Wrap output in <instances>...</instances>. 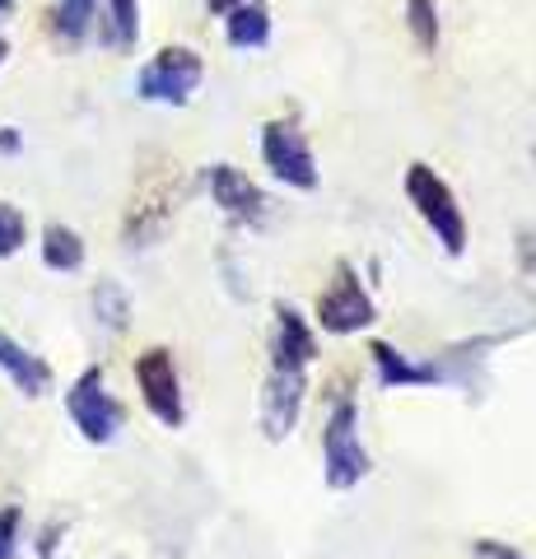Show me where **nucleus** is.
<instances>
[{"instance_id":"f257e3e1","label":"nucleus","mask_w":536,"mask_h":559,"mask_svg":"<svg viewBox=\"0 0 536 559\" xmlns=\"http://www.w3.org/2000/svg\"><path fill=\"white\" fill-rule=\"evenodd\" d=\"M406 201H410V210L420 215V224L429 234H434V242L448 252V257H462L466 252V215H462V205H457V191L448 187V178L439 168H429V164H420L415 159L410 168H406Z\"/></svg>"},{"instance_id":"f03ea898","label":"nucleus","mask_w":536,"mask_h":559,"mask_svg":"<svg viewBox=\"0 0 536 559\" xmlns=\"http://www.w3.org/2000/svg\"><path fill=\"white\" fill-rule=\"evenodd\" d=\"M369 448L359 443V406L355 396H336L332 401V415L322 425V476H326V489H359L369 480Z\"/></svg>"},{"instance_id":"7ed1b4c3","label":"nucleus","mask_w":536,"mask_h":559,"mask_svg":"<svg viewBox=\"0 0 536 559\" xmlns=\"http://www.w3.org/2000/svg\"><path fill=\"white\" fill-rule=\"evenodd\" d=\"M201 80H205L201 51L187 43H168L135 70V98L159 103V108H187V103L196 98Z\"/></svg>"},{"instance_id":"20e7f679","label":"nucleus","mask_w":536,"mask_h":559,"mask_svg":"<svg viewBox=\"0 0 536 559\" xmlns=\"http://www.w3.org/2000/svg\"><path fill=\"white\" fill-rule=\"evenodd\" d=\"M65 415H71V425L80 429V439L94 443V448H108L117 433L127 429V406L108 392V378H103L98 364H90V369L71 382V392H65Z\"/></svg>"},{"instance_id":"39448f33","label":"nucleus","mask_w":536,"mask_h":559,"mask_svg":"<svg viewBox=\"0 0 536 559\" xmlns=\"http://www.w3.org/2000/svg\"><path fill=\"white\" fill-rule=\"evenodd\" d=\"M262 164L271 168L275 182H285L294 191H318L322 168L318 154L308 145V131L294 117H275L262 127Z\"/></svg>"},{"instance_id":"423d86ee","label":"nucleus","mask_w":536,"mask_h":559,"mask_svg":"<svg viewBox=\"0 0 536 559\" xmlns=\"http://www.w3.org/2000/svg\"><path fill=\"white\" fill-rule=\"evenodd\" d=\"M326 336H355L378 322V304L373 294L365 289V280L350 261H336V280L318 294V318H313Z\"/></svg>"},{"instance_id":"0eeeda50","label":"nucleus","mask_w":536,"mask_h":559,"mask_svg":"<svg viewBox=\"0 0 536 559\" xmlns=\"http://www.w3.org/2000/svg\"><path fill=\"white\" fill-rule=\"evenodd\" d=\"M135 388H141L145 411L159 419L164 429L187 425V401H182V378H178V364H172V349L150 345L145 355L135 359Z\"/></svg>"},{"instance_id":"6e6552de","label":"nucleus","mask_w":536,"mask_h":559,"mask_svg":"<svg viewBox=\"0 0 536 559\" xmlns=\"http://www.w3.org/2000/svg\"><path fill=\"white\" fill-rule=\"evenodd\" d=\"M205 191H211V201L219 205V215L229 224H238V229H257V224H266V215H271L266 191L234 164H211L205 168Z\"/></svg>"},{"instance_id":"1a4fd4ad","label":"nucleus","mask_w":536,"mask_h":559,"mask_svg":"<svg viewBox=\"0 0 536 559\" xmlns=\"http://www.w3.org/2000/svg\"><path fill=\"white\" fill-rule=\"evenodd\" d=\"M178 197H182V191L172 187L168 173H159V178H145L141 187H135L127 224H122V234H127L131 248H150V242L168 229L172 210H178Z\"/></svg>"},{"instance_id":"9d476101","label":"nucleus","mask_w":536,"mask_h":559,"mask_svg":"<svg viewBox=\"0 0 536 559\" xmlns=\"http://www.w3.org/2000/svg\"><path fill=\"white\" fill-rule=\"evenodd\" d=\"M303 396H308V369H271L266 388H262V429L271 443H285L299 429L303 415Z\"/></svg>"},{"instance_id":"9b49d317","label":"nucleus","mask_w":536,"mask_h":559,"mask_svg":"<svg viewBox=\"0 0 536 559\" xmlns=\"http://www.w3.org/2000/svg\"><path fill=\"white\" fill-rule=\"evenodd\" d=\"M369 355H373L378 382H383L388 392H410V388H439V382H457L453 369H443V364H420V359H410L406 349H396L388 341H369Z\"/></svg>"},{"instance_id":"f8f14e48","label":"nucleus","mask_w":536,"mask_h":559,"mask_svg":"<svg viewBox=\"0 0 536 559\" xmlns=\"http://www.w3.org/2000/svg\"><path fill=\"white\" fill-rule=\"evenodd\" d=\"M318 359V331L294 304H275V341L271 369H308Z\"/></svg>"},{"instance_id":"ddd939ff","label":"nucleus","mask_w":536,"mask_h":559,"mask_svg":"<svg viewBox=\"0 0 536 559\" xmlns=\"http://www.w3.org/2000/svg\"><path fill=\"white\" fill-rule=\"evenodd\" d=\"M0 373H5L14 388H20L28 401H38L51 392V382H57V373H51V364L43 355H33L28 345H20L10 336L5 326H0Z\"/></svg>"},{"instance_id":"4468645a","label":"nucleus","mask_w":536,"mask_h":559,"mask_svg":"<svg viewBox=\"0 0 536 559\" xmlns=\"http://www.w3.org/2000/svg\"><path fill=\"white\" fill-rule=\"evenodd\" d=\"M94 43L122 51V57L135 51V43H141V0H98Z\"/></svg>"},{"instance_id":"2eb2a0df","label":"nucleus","mask_w":536,"mask_h":559,"mask_svg":"<svg viewBox=\"0 0 536 559\" xmlns=\"http://www.w3.org/2000/svg\"><path fill=\"white\" fill-rule=\"evenodd\" d=\"M224 20V43L234 51H262L275 33V20L262 0H243V5H234L229 14H219Z\"/></svg>"},{"instance_id":"dca6fc26","label":"nucleus","mask_w":536,"mask_h":559,"mask_svg":"<svg viewBox=\"0 0 536 559\" xmlns=\"http://www.w3.org/2000/svg\"><path fill=\"white\" fill-rule=\"evenodd\" d=\"M94 20H98V0H57V5L43 14L47 33L61 47H84L90 43L94 38Z\"/></svg>"},{"instance_id":"f3484780","label":"nucleus","mask_w":536,"mask_h":559,"mask_svg":"<svg viewBox=\"0 0 536 559\" xmlns=\"http://www.w3.org/2000/svg\"><path fill=\"white\" fill-rule=\"evenodd\" d=\"M84 257H90V248H84V238L71 229V224H47L43 229V266L47 271L71 275L84 266Z\"/></svg>"},{"instance_id":"a211bd4d","label":"nucleus","mask_w":536,"mask_h":559,"mask_svg":"<svg viewBox=\"0 0 536 559\" xmlns=\"http://www.w3.org/2000/svg\"><path fill=\"white\" fill-rule=\"evenodd\" d=\"M406 28L415 47L425 51V57H434L439 43H443V24H439V0H406Z\"/></svg>"},{"instance_id":"6ab92c4d","label":"nucleus","mask_w":536,"mask_h":559,"mask_svg":"<svg viewBox=\"0 0 536 559\" xmlns=\"http://www.w3.org/2000/svg\"><path fill=\"white\" fill-rule=\"evenodd\" d=\"M94 318L108 331H127L131 326V294L117 280H98L94 285Z\"/></svg>"},{"instance_id":"aec40b11","label":"nucleus","mask_w":536,"mask_h":559,"mask_svg":"<svg viewBox=\"0 0 536 559\" xmlns=\"http://www.w3.org/2000/svg\"><path fill=\"white\" fill-rule=\"evenodd\" d=\"M24 242H28V219H24V210L10 205V201H0V261L20 257Z\"/></svg>"},{"instance_id":"412c9836","label":"nucleus","mask_w":536,"mask_h":559,"mask_svg":"<svg viewBox=\"0 0 536 559\" xmlns=\"http://www.w3.org/2000/svg\"><path fill=\"white\" fill-rule=\"evenodd\" d=\"M20 532H24V509L20 503H5L0 509V559L20 555Z\"/></svg>"},{"instance_id":"4be33fe9","label":"nucleus","mask_w":536,"mask_h":559,"mask_svg":"<svg viewBox=\"0 0 536 559\" xmlns=\"http://www.w3.org/2000/svg\"><path fill=\"white\" fill-rule=\"evenodd\" d=\"M472 559H527L517 546H509V540H495V536H476L472 540Z\"/></svg>"},{"instance_id":"5701e85b","label":"nucleus","mask_w":536,"mask_h":559,"mask_svg":"<svg viewBox=\"0 0 536 559\" xmlns=\"http://www.w3.org/2000/svg\"><path fill=\"white\" fill-rule=\"evenodd\" d=\"M61 536H65V522H61V518H57V522H47L43 536H38V555H43V559H57Z\"/></svg>"},{"instance_id":"b1692460","label":"nucleus","mask_w":536,"mask_h":559,"mask_svg":"<svg viewBox=\"0 0 536 559\" xmlns=\"http://www.w3.org/2000/svg\"><path fill=\"white\" fill-rule=\"evenodd\" d=\"M14 154H24V131L0 127V159H14Z\"/></svg>"},{"instance_id":"393cba45","label":"nucleus","mask_w":536,"mask_h":559,"mask_svg":"<svg viewBox=\"0 0 536 559\" xmlns=\"http://www.w3.org/2000/svg\"><path fill=\"white\" fill-rule=\"evenodd\" d=\"M517 257H523V271H532L536 275V234L527 229L523 238H517Z\"/></svg>"},{"instance_id":"a878e982","label":"nucleus","mask_w":536,"mask_h":559,"mask_svg":"<svg viewBox=\"0 0 536 559\" xmlns=\"http://www.w3.org/2000/svg\"><path fill=\"white\" fill-rule=\"evenodd\" d=\"M234 5H243V0H205V10L211 14H229Z\"/></svg>"},{"instance_id":"bb28decb","label":"nucleus","mask_w":536,"mask_h":559,"mask_svg":"<svg viewBox=\"0 0 536 559\" xmlns=\"http://www.w3.org/2000/svg\"><path fill=\"white\" fill-rule=\"evenodd\" d=\"M0 20H14V0H0Z\"/></svg>"},{"instance_id":"cd10ccee","label":"nucleus","mask_w":536,"mask_h":559,"mask_svg":"<svg viewBox=\"0 0 536 559\" xmlns=\"http://www.w3.org/2000/svg\"><path fill=\"white\" fill-rule=\"evenodd\" d=\"M5 61H10V38L0 33V66H5Z\"/></svg>"}]
</instances>
